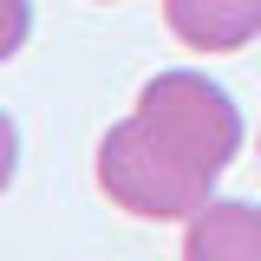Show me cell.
<instances>
[{"instance_id":"cell-1","label":"cell","mask_w":261,"mask_h":261,"mask_svg":"<svg viewBox=\"0 0 261 261\" xmlns=\"http://www.w3.org/2000/svg\"><path fill=\"white\" fill-rule=\"evenodd\" d=\"M242 157V111L235 98L190 65L144 79L137 111L118 118L98 144V190L124 216L144 222H190L216 196L222 170Z\"/></svg>"},{"instance_id":"cell-2","label":"cell","mask_w":261,"mask_h":261,"mask_svg":"<svg viewBox=\"0 0 261 261\" xmlns=\"http://www.w3.org/2000/svg\"><path fill=\"white\" fill-rule=\"evenodd\" d=\"M163 27L190 53H242L261 39V0H163Z\"/></svg>"},{"instance_id":"cell-3","label":"cell","mask_w":261,"mask_h":261,"mask_svg":"<svg viewBox=\"0 0 261 261\" xmlns=\"http://www.w3.org/2000/svg\"><path fill=\"white\" fill-rule=\"evenodd\" d=\"M183 261H261V209L242 196H209L183 222Z\"/></svg>"},{"instance_id":"cell-4","label":"cell","mask_w":261,"mask_h":261,"mask_svg":"<svg viewBox=\"0 0 261 261\" xmlns=\"http://www.w3.org/2000/svg\"><path fill=\"white\" fill-rule=\"evenodd\" d=\"M33 39V0H0V65Z\"/></svg>"},{"instance_id":"cell-5","label":"cell","mask_w":261,"mask_h":261,"mask_svg":"<svg viewBox=\"0 0 261 261\" xmlns=\"http://www.w3.org/2000/svg\"><path fill=\"white\" fill-rule=\"evenodd\" d=\"M13 170H20V124L0 111V196H7V183H13Z\"/></svg>"}]
</instances>
